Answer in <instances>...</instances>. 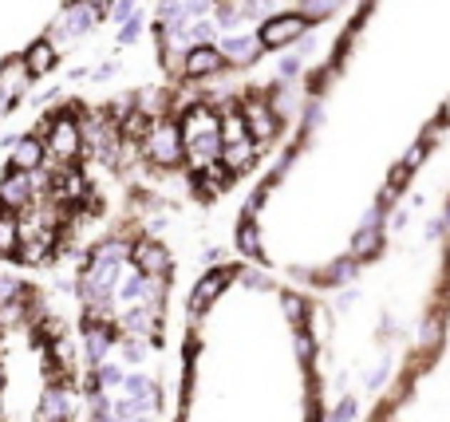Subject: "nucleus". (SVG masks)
<instances>
[{"mask_svg": "<svg viewBox=\"0 0 450 422\" xmlns=\"http://www.w3.org/2000/svg\"><path fill=\"white\" fill-rule=\"evenodd\" d=\"M48 150L56 154V158H76L79 154V127L71 123V118H56L48 130Z\"/></svg>", "mask_w": 450, "mask_h": 422, "instance_id": "f257e3e1", "label": "nucleus"}, {"mask_svg": "<svg viewBox=\"0 0 450 422\" xmlns=\"http://www.w3.org/2000/svg\"><path fill=\"white\" fill-rule=\"evenodd\" d=\"M28 197H32V177L20 174V170L4 174V182H0V210H16Z\"/></svg>", "mask_w": 450, "mask_h": 422, "instance_id": "f03ea898", "label": "nucleus"}, {"mask_svg": "<svg viewBox=\"0 0 450 422\" xmlns=\"http://www.w3.org/2000/svg\"><path fill=\"white\" fill-rule=\"evenodd\" d=\"M146 150L154 154V162H174L182 154V138L174 127H158L150 130V138H146Z\"/></svg>", "mask_w": 450, "mask_h": 422, "instance_id": "7ed1b4c3", "label": "nucleus"}, {"mask_svg": "<svg viewBox=\"0 0 450 422\" xmlns=\"http://www.w3.org/2000/svg\"><path fill=\"white\" fill-rule=\"evenodd\" d=\"M305 32V20L300 16H277L269 20V24L261 28V43H269V48H280V43H289L292 36Z\"/></svg>", "mask_w": 450, "mask_h": 422, "instance_id": "20e7f679", "label": "nucleus"}, {"mask_svg": "<svg viewBox=\"0 0 450 422\" xmlns=\"http://www.w3.org/2000/svg\"><path fill=\"white\" fill-rule=\"evenodd\" d=\"M40 162H44V143L40 138H16V143H12V170L32 174Z\"/></svg>", "mask_w": 450, "mask_h": 422, "instance_id": "39448f33", "label": "nucleus"}, {"mask_svg": "<svg viewBox=\"0 0 450 422\" xmlns=\"http://www.w3.org/2000/svg\"><path fill=\"white\" fill-rule=\"evenodd\" d=\"M24 68H28V76H44V71H51L56 68V43L51 40H36L32 48L24 51Z\"/></svg>", "mask_w": 450, "mask_h": 422, "instance_id": "423d86ee", "label": "nucleus"}, {"mask_svg": "<svg viewBox=\"0 0 450 422\" xmlns=\"http://www.w3.org/2000/svg\"><path fill=\"white\" fill-rule=\"evenodd\" d=\"M245 118H249V135H253V138H269L272 130H277V118L269 115V107H265V103H249V107H245Z\"/></svg>", "mask_w": 450, "mask_h": 422, "instance_id": "0eeeda50", "label": "nucleus"}, {"mask_svg": "<svg viewBox=\"0 0 450 422\" xmlns=\"http://www.w3.org/2000/svg\"><path fill=\"white\" fill-rule=\"evenodd\" d=\"M218 68H221V51H213V48H194L186 59L190 76H210V71H218Z\"/></svg>", "mask_w": 450, "mask_h": 422, "instance_id": "6e6552de", "label": "nucleus"}, {"mask_svg": "<svg viewBox=\"0 0 450 422\" xmlns=\"http://www.w3.org/2000/svg\"><path fill=\"white\" fill-rule=\"evenodd\" d=\"M20 253V225L12 213L0 210V257H16Z\"/></svg>", "mask_w": 450, "mask_h": 422, "instance_id": "1a4fd4ad", "label": "nucleus"}, {"mask_svg": "<svg viewBox=\"0 0 450 422\" xmlns=\"http://www.w3.org/2000/svg\"><path fill=\"white\" fill-rule=\"evenodd\" d=\"M205 135H218V118L205 107H194L186 115V138H205Z\"/></svg>", "mask_w": 450, "mask_h": 422, "instance_id": "9d476101", "label": "nucleus"}, {"mask_svg": "<svg viewBox=\"0 0 450 422\" xmlns=\"http://www.w3.org/2000/svg\"><path fill=\"white\" fill-rule=\"evenodd\" d=\"M135 261H138V269H143V272H166V269H170V257L162 253L158 245H138L135 249Z\"/></svg>", "mask_w": 450, "mask_h": 422, "instance_id": "9b49d317", "label": "nucleus"}, {"mask_svg": "<svg viewBox=\"0 0 450 422\" xmlns=\"http://www.w3.org/2000/svg\"><path fill=\"white\" fill-rule=\"evenodd\" d=\"M40 414H44V422H60L68 414V395L60 387H48L44 391V403H40Z\"/></svg>", "mask_w": 450, "mask_h": 422, "instance_id": "f8f14e48", "label": "nucleus"}, {"mask_svg": "<svg viewBox=\"0 0 450 422\" xmlns=\"http://www.w3.org/2000/svg\"><path fill=\"white\" fill-rule=\"evenodd\" d=\"M257 48H261V40H249V36H230L225 40V56H233V59H253L257 56Z\"/></svg>", "mask_w": 450, "mask_h": 422, "instance_id": "ddd939ff", "label": "nucleus"}, {"mask_svg": "<svg viewBox=\"0 0 450 422\" xmlns=\"http://www.w3.org/2000/svg\"><path fill=\"white\" fill-rule=\"evenodd\" d=\"M221 280H225V277H221V272H213V277L198 280V292H194V300H190V304H194V312H198V308H202V304H210L213 296H218Z\"/></svg>", "mask_w": 450, "mask_h": 422, "instance_id": "4468645a", "label": "nucleus"}, {"mask_svg": "<svg viewBox=\"0 0 450 422\" xmlns=\"http://www.w3.org/2000/svg\"><path fill=\"white\" fill-rule=\"evenodd\" d=\"M146 127H150V118H146L143 110H135V115L123 123V135H127V138H143V135H150Z\"/></svg>", "mask_w": 450, "mask_h": 422, "instance_id": "2eb2a0df", "label": "nucleus"}, {"mask_svg": "<svg viewBox=\"0 0 450 422\" xmlns=\"http://www.w3.org/2000/svg\"><path fill=\"white\" fill-rule=\"evenodd\" d=\"M249 158H253V143H241V146H225V162H230L233 170H237V166H249Z\"/></svg>", "mask_w": 450, "mask_h": 422, "instance_id": "dca6fc26", "label": "nucleus"}, {"mask_svg": "<svg viewBox=\"0 0 450 422\" xmlns=\"http://www.w3.org/2000/svg\"><path fill=\"white\" fill-rule=\"evenodd\" d=\"M87 351H91V359H103L107 355V331L87 328Z\"/></svg>", "mask_w": 450, "mask_h": 422, "instance_id": "f3484780", "label": "nucleus"}, {"mask_svg": "<svg viewBox=\"0 0 450 422\" xmlns=\"http://www.w3.org/2000/svg\"><path fill=\"white\" fill-rule=\"evenodd\" d=\"M375 249H379V233H375V229H359V237H356V253H375Z\"/></svg>", "mask_w": 450, "mask_h": 422, "instance_id": "a211bd4d", "label": "nucleus"}, {"mask_svg": "<svg viewBox=\"0 0 450 422\" xmlns=\"http://www.w3.org/2000/svg\"><path fill=\"white\" fill-rule=\"evenodd\" d=\"M237 245H241V253L257 257V229H253V225H241V233H237Z\"/></svg>", "mask_w": 450, "mask_h": 422, "instance_id": "6ab92c4d", "label": "nucleus"}, {"mask_svg": "<svg viewBox=\"0 0 450 422\" xmlns=\"http://www.w3.org/2000/svg\"><path fill=\"white\" fill-rule=\"evenodd\" d=\"M221 135L230 138V143H233V138H241V135H245V118L230 115V118H225V127H221Z\"/></svg>", "mask_w": 450, "mask_h": 422, "instance_id": "aec40b11", "label": "nucleus"}, {"mask_svg": "<svg viewBox=\"0 0 450 422\" xmlns=\"http://www.w3.org/2000/svg\"><path fill=\"white\" fill-rule=\"evenodd\" d=\"M143 288H146L143 277H131L127 284H123V300H135V296H143Z\"/></svg>", "mask_w": 450, "mask_h": 422, "instance_id": "412c9836", "label": "nucleus"}, {"mask_svg": "<svg viewBox=\"0 0 450 422\" xmlns=\"http://www.w3.org/2000/svg\"><path fill=\"white\" fill-rule=\"evenodd\" d=\"M336 0H305V16H324Z\"/></svg>", "mask_w": 450, "mask_h": 422, "instance_id": "4be33fe9", "label": "nucleus"}, {"mask_svg": "<svg viewBox=\"0 0 450 422\" xmlns=\"http://www.w3.org/2000/svg\"><path fill=\"white\" fill-rule=\"evenodd\" d=\"M407 177H411V170H407V166H399V170H395V174H391V182H387V186H391V194H399V190L407 186Z\"/></svg>", "mask_w": 450, "mask_h": 422, "instance_id": "5701e85b", "label": "nucleus"}, {"mask_svg": "<svg viewBox=\"0 0 450 422\" xmlns=\"http://www.w3.org/2000/svg\"><path fill=\"white\" fill-rule=\"evenodd\" d=\"M99 379H103V387H119V383H123V375H119V367H103V371H99Z\"/></svg>", "mask_w": 450, "mask_h": 422, "instance_id": "b1692460", "label": "nucleus"}, {"mask_svg": "<svg viewBox=\"0 0 450 422\" xmlns=\"http://www.w3.org/2000/svg\"><path fill=\"white\" fill-rule=\"evenodd\" d=\"M352 411H356V403H352V398H344V403H340V411L332 414L328 422H352Z\"/></svg>", "mask_w": 450, "mask_h": 422, "instance_id": "393cba45", "label": "nucleus"}, {"mask_svg": "<svg viewBox=\"0 0 450 422\" xmlns=\"http://www.w3.org/2000/svg\"><path fill=\"white\" fill-rule=\"evenodd\" d=\"M419 336H423V344H439V320L423 324V328H419Z\"/></svg>", "mask_w": 450, "mask_h": 422, "instance_id": "a878e982", "label": "nucleus"}, {"mask_svg": "<svg viewBox=\"0 0 450 422\" xmlns=\"http://www.w3.org/2000/svg\"><path fill=\"white\" fill-rule=\"evenodd\" d=\"M285 312H289L292 320H300V316H305V304H300L297 296H285Z\"/></svg>", "mask_w": 450, "mask_h": 422, "instance_id": "bb28decb", "label": "nucleus"}, {"mask_svg": "<svg viewBox=\"0 0 450 422\" xmlns=\"http://www.w3.org/2000/svg\"><path fill=\"white\" fill-rule=\"evenodd\" d=\"M135 16V0H119L115 4V20H131Z\"/></svg>", "mask_w": 450, "mask_h": 422, "instance_id": "cd10ccee", "label": "nucleus"}, {"mask_svg": "<svg viewBox=\"0 0 450 422\" xmlns=\"http://www.w3.org/2000/svg\"><path fill=\"white\" fill-rule=\"evenodd\" d=\"M190 36H194L198 43H205L213 36V24H210V20H205V24H194V32H190Z\"/></svg>", "mask_w": 450, "mask_h": 422, "instance_id": "c85d7f7f", "label": "nucleus"}, {"mask_svg": "<svg viewBox=\"0 0 450 422\" xmlns=\"http://www.w3.org/2000/svg\"><path fill=\"white\" fill-rule=\"evenodd\" d=\"M419 158H423V143H415V146H411V154L403 158V166H407V170H415V166H419Z\"/></svg>", "mask_w": 450, "mask_h": 422, "instance_id": "c756f323", "label": "nucleus"}, {"mask_svg": "<svg viewBox=\"0 0 450 422\" xmlns=\"http://www.w3.org/2000/svg\"><path fill=\"white\" fill-rule=\"evenodd\" d=\"M143 355H146V344L143 339H131L127 344V359H143Z\"/></svg>", "mask_w": 450, "mask_h": 422, "instance_id": "7c9ffc66", "label": "nucleus"}, {"mask_svg": "<svg viewBox=\"0 0 450 422\" xmlns=\"http://www.w3.org/2000/svg\"><path fill=\"white\" fill-rule=\"evenodd\" d=\"M123 43H131V40H138V20H127V28H123V36H119Z\"/></svg>", "mask_w": 450, "mask_h": 422, "instance_id": "2f4dec72", "label": "nucleus"}, {"mask_svg": "<svg viewBox=\"0 0 450 422\" xmlns=\"http://www.w3.org/2000/svg\"><path fill=\"white\" fill-rule=\"evenodd\" d=\"M297 351H300V359H308V355H312V339H308V336H297Z\"/></svg>", "mask_w": 450, "mask_h": 422, "instance_id": "473e14b6", "label": "nucleus"}, {"mask_svg": "<svg viewBox=\"0 0 450 422\" xmlns=\"http://www.w3.org/2000/svg\"><path fill=\"white\" fill-rule=\"evenodd\" d=\"M265 9H269V0H249V16H265Z\"/></svg>", "mask_w": 450, "mask_h": 422, "instance_id": "72a5a7b5", "label": "nucleus"}, {"mask_svg": "<svg viewBox=\"0 0 450 422\" xmlns=\"http://www.w3.org/2000/svg\"><path fill=\"white\" fill-rule=\"evenodd\" d=\"M237 20H241V12H237V9H230V4L221 9V24H237Z\"/></svg>", "mask_w": 450, "mask_h": 422, "instance_id": "f704fd0d", "label": "nucleus"}, {"mask_svg": "<svg viewBox=\"0 0 450 422\" xmlns=\"http://www.w3.org/2000/svg\"><path fill=\"white\" fill-rule=\"evenodd\" d=\"M9 110H12V95L0 87V115H9Z\"/></svg>", "mask_w": 450, "mask_h": 422, "instance_id": "c9c22d12", "label": "nucleus"}, {"mask_svg": "<svg viewBox=\"0 0 450 422\" xmlns=\"http://www.w3.org/2000/svg\"><path fill=\"white\" fill-rule=\"evenodd\" d=\"M383 375H387V364H379V367L372 371V387H379V383H383Z\"/></svg>", "mask_w": 450, "mask_h": 422, "instance_id": "e433bc0d", "label": "nucleus"}, {"mask_svg": "<svg viewBox=\"0 0 450 422\" xmlns=\"http://www.w3.org/2000/svg\"><path fill=\"white\" fill-rule=\"evenodd\" d=\"M446 225H450V205H446Z\"/></svg>", "mask_w": 450, "mask_h": 422, "instance_id": "4c0bfd02", "label": "nucleus"}, {"mask_svg": "<svg viewBox=\"0 0 450 422\" xmlns=\"http://www.w3.org/2000/svg\"><path fill=\"white\" fill-rule=\"evenodd\" d=\"M0 383H4V371H0Z\"/></svg>", "mask_w": 450, "mask_h": 422, "instance_id": "58836bf2", "label": "nucleus"}]
</instances>
